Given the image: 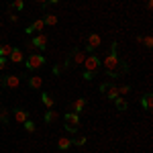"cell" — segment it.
Returning <instances> with one entry per match:
<instances>
[{
	"label": "cell",
	"instance_id": "cell-1",
	"mask_svg": "<svg viewBox=\"0 0 153 153\" xmlns=\"http://www.w3.org/2000/svg\"><path fill=\"white\" fill-rule=\"evenodd\" d=\"M100 63L104 65L106 70V76L108 78H118V63H120V59H118V43L117 41H112V45H110V53H106L104 59H100Z\"/></svg>",
	"mask_w": 153,
	"mask_h": 153
},
{
	"label": "cell",
	"instance_id": "cell-2",
	"mask_svg": "<svg viewBox=\"0 0 153 153\" xmlns=\"http://www.w3.org/2000/svg\"><path fill=\"white\" fill-rule=\"evenodd\" d=\"M47 63V59L43 53H31V55H27V61H25V65H27V70L29 71H35L39 68H43Z\"/></svg>",
	"mask_w": 153,
	"mask_h": 153
},
{
	"label": "cell",
	"instance_id": "cell-3",
	"mask_svg": "<svg viewBox=\"0 0 153 153\" xmlns=\"http://www.w3.org/2000/svg\"><path fill=\"white\" fill-rule=\"evenodd\" d=\"M63 120H65V131H68V133H76V131L80 129V114L68 112V114L63 117Z\"/></svg>",
	"mask_w": 153,
	"mask_h": 153
},
{
	"label": "cell",
	"instance_id": "cell-4",
	"mask_svg": "<svg viewBox=\"0 0 153 153\" xmlns=\"http://www.w3.org/2000/svg\"><path fill=\"white\" fill-rule=\"evenodd\" d=\"M84 68H86V71H94L96 74V70L100 68V57L98 55H86V59H84V63H82Z\"/></svg>",
	"mask_w": 153,
	"mask_h": 153
},
{
	"label": "cell",
	"instance_id": "cell-5",
	"mask_svg": "<svg viewBox=\"0 0 153 153\" xmlns=\"http://www.w3.org/2000/svg\"><path fill=\"white\" fill-rule=\"evenodd\" d=\"M2 84H4L6 88H10V90H16V88L21 86V78L14 76V74H10V76H4V78H2Z\"/></svg>",
	"mask_w": 153,
	"mask_h": 153
},
{
	"label": "cell",
	"instance_id": "cell-6",
	"mask_svg": "<svg viewBox=\"0 0 153 153\" xmlns=\"http://www.w3.org/2000/svg\"><path fill=\"white\" fill-rule=\"evenodd\" d=\"M100 45H102V37L98 35V33H92V35H88V45H86V51L98 49Z\"/></svg>",
	"mask_w": 153,
	"mask_h": 153
},
{
	"label": "cell",
	"instance_id": "cell-7",
	"mask_svg": "<svg viewBox=\"0 0 153 153\" xmlns=\"http://www.w3.org/2000/svg\"><path fill=\"white\" fill-rule=\"evenodd\" d=\"M8 61H10V63H23L25 61V51L21 47H12L10 55H8Z\"/></svg>",
	"mask_w": 153,
	"mask_h": 153
},
{
	"label": "cell",
	"instance_id": "cell-8",
	"mask_svg": "<svg viewBox=\"0 0 153 153\" xmlns=\"http://www.w3.org/2000/svg\"><path fill=\"white\" fill-rule=\"evenodd\" d=\"M31 45L35 49H43V51H45V47H47V37L43 35V33H37V35L31 39Z\"/></svg>",
	"mask_w": 153,
	"mask_h": 153
},
{
	"label": "cell",
	"instance_id": "cell-9",
	"mask_svg": "<svg viewBox=\"0 0 153 153\" xmlns=\"http://www.w3.org/2000/svg\"><path fill=\"white\" fill-rule=\"evenodd\" d=\"M43 27H45L43 19H37V21H35L33 25H31V27H27V29H25V35H33V33H43Z\"/></svg>",
	"mask_w": 153,
	"mask_h": 153
},
{
	"label": "cell",
	"instance_id": "cell-10",
	"mask_svg": "<svg viewBox=\"0 0 153 153\" xmlns=\"http://www.w3.org/2000/svg\"><path fill=\"white\" fill-rule=\"evenodd\" d=\"M29 88H33V90H39L41 86H43V76H39V74H33V76H29Z\"/></svg>",
	"mask_w": 153,
	"mask_h": 153
},
{
	"label": "cell",
	"instance_id": "cell-11",
	"mask_svg": "<svg viewBox=\"0 0 153 153\" xmlns=\"http://www.w3.org/2000/svg\"><path fill=\"white\" fill-rule=\"evenodd\" d=\"M12 117H14V120H16L19 125H23L25 120L29 118V110H25V108H14V110H12Z\"/></svg>",
	"mask_w": 153,
	"mask_h": 153
},
{
	"label": "cell",
	"instance_id": "cell-12",
	"mask_svg": "<svg viewBox=\"0 0 153 153\" xmlns=\"http://www.w3.org/2000/svg\"><path fill=\"white\" fill-rule=\"evenodd\" d=\"M86 98H76V102H71V112H76V114H80V112H84L86 110Z\"/></svg>",
	"mask_w": 153,
	"mask_h": 153
},
{
	"label": "cell",
	"instance_id": "cell-13",
	"mask_svg": "<svg viewBox=\"0 0 153 153\" xmlns=\"http://www.w3.org/2000/svg\"><path fill=\"white\" fill-rule=\"evenodd\" d=\"M86 55H88V53H86V51H82V49H76V51H74V53H71V63H76V65H82L84 63V59H86Z\"/></svg>",
	"mask_w": 153,
	"mask_h": 153
},
{
	"label": "cell",
	"instance_id": "cell-14",
	"mask_svg": "<svg viewBox=\"0 0 153 153\" xmlns=\"http://www.w3.org/2000/svg\"><path fill=\"white\" fill-rule=\"evenodd\" d=\"M41 102H43V106L49 110V108L55 106V98H53L51 94H47V92H43V94H41Z\"/></svg>",
	"mask_w": 153,
	"mask_h": 153
},
{
	"label": "cell",
	"instance_id": "cell-15",
	"mask_svg": "<svg viewBox=\"0 0 153 153\" xmlns=\"http://www.w3.org/2000/svg\"><path fill=\"white\" fill-rule=\"evenodd\" d=\"M43 120H45L47 125H51V123L59 120V112H57V110H53V108H49L47 112H45V117H43Z\"/></svg>",
	"mask_w": 153,
	"mask_h": 153
},
{
	"label": "cell",
	"instance_id": "cell-16",
	"mask_svg": "<svg viewBox=\"0 0 153 153\" xmlns=\"http://www.w3.org/2000/svg\"><path fill=\"white\" fill-rule=\"evenodd\" d=\"M57 147H59V151H68L71 147V139L70 137H59L57 139Z\"/></svg>",
	"mask_w": 153,
	"mask_h": 153
},
{
	"label": "cell",
	"instance_id": "cell-17",
	"mask_svg": "<svg viewBox=\"0 0 153 153\" xmlns=\"http://www.w3.org/2000/svg\"><path fill=\"white\" fill-rule=\"evenodd\" d=\"M141 106H143V110H151V108H153V96L151 94H145L141 98Z\"/></svg>",
	"mask_w": 153,
	"mask_h": 153
},
{
	"label": "cell",
	"instance_id": "cell-18",
	"mask_svg": "<svg viewBox=\"0 0 153 153\" xmlns=\"http://www.w3.org/2000/svg\"><path fill=\"white\" fill-rule=\"evenodd\" d=\"M43 23L47 25V27H55V25H57V16H55L53 12H47V14L43 16Z\"/></svg>",
	"mask_w": 153,
	"mask_h": 153
},
{
	"label": "cell",
	"instance_id": "cell-19",
	"mask_svg": "<svg viewBox=\"0 0 153 153\" xmlns=\"http://www.w3.org/2000/svg\"><path fill=\"white\" fill-rule=\"evenodd\" d=\"M114 106H117V110H120V112H125V110L129 108V104H127V100H125L123 96H118V98H114Z\"/></svg>",
	"mask_w": 153,
	"mask_h": 153
},
{
	"label": "cell",
	"instance_id": "cell-20",
	"mask_svg": "<svg viewBox=\"0 0 153 153\" xmlns=\"http://www.w3.org/2000/svg\"><path fill=\"white\" fill-rule=\"evenodd\" d=\"M106 96H108V100L118 98V86H108V88H106Z\"/></svg>",
	"mask_w": 153,
	"mask_h": 153
},
{
	"label": "cell",
	"instance_id": "cell-21",
	"mask_svg": "<svg viewBox=\"0 0 153 153\" xmlns=\"http://www.w3.org/2000/svg\"><path fill=\"white\" fill-rule=\"evenodd\" d=\"M23 127H25V131H27V133H35V131H37V125L31 120V118H27V120H25Z\"/></svg>",
	"mask_w": 153,
	"mask_h": 153
},
{
	"label": "cell",
	"instance_id": "cell-22",
	"mask_svg": "<svg viewBox=\"0 0 153 153\" xmlns=\"http://www.w3.org/2000/svg\"><path fill=\"white\" fill-rule=\"evenodd\" d=\"M25 8V0H12L10 2V10H23Z\"/></svg>",
	"mask_w": 153,
	"mask_h": 153
},
{
	"label": "cell",
	"instance_id": "cell-23",
	"mask_svg": "<svg viewBox=\"0 0 153 153\" xmlns=\"http://www.w3.org/2000/svg\"><path fill=\"white\" fill-rule=\"evenodd\" d=\"M8 117H10V112H8V108H0V123H8Z\"/></svg>",
	"mask_w": 153,
	"mask_h": 153
},
{
	"label": "cell",
	"instance_id": "cell-24",
	"mask_svg": "<svg viewBox=\"0 0 153 153\" xmlns=\"http://www.w3.org/2000/svg\"><path fill=\"white\" fill-rule=\"evenodd\" d=\"M10 51H12L10 45H0V57H8V55H10Z\"/></svg>",
	"mask_w": 153,
	"mask_h": 153
},
{
	"label": "cell",
	"instance_id": "cell-25",
	"mask_svg": "<svg viewBox=\"0 0 153 153\" xmlns=\"http://www.w3.org/2000/svg\"><path fill=\"white\" fill-rule=\"evenodd\" d=\"M141 43H143V45H145L147 49H151V47H153V37H151V35L143 37V41H141Z\"/></svg>",
	"mask_w": 153,
	"mask_h": 153
},
{
	"label": "cell",
	"instance_id": "cell-26",
	"mask_svg": "<svg viewBox=\"0 0 153 153\" xmlns=\"http://www.w3.org/2000/svg\"><path fill=\"white\" fill-rule=\"evenodd\" d=\"M86 143H88V139H86V137H78L76 141H71V145H78V147H84Z\"/></svg>",
	"mask_w": 153,
	"mask_h": 153
},
{
	"label": "cell",
	"instance_id": "cell-27",
	"mask_svg": "<svg viewBox=\"0 0 153 153\" xmlns=\"http://www.w3.org/2000/svg\"><path fill=\"white\" fill-rule=\"evenodd\" d=\"M129 92H131V86H118V96L125 98V94H129Z\"/></svg>",
	"mask_w": 153,
	"mask_h": 153
},
{
	"label": "cell",
	"instance_id": "cell-28",
	"mask_svg": "<svg viewBox=\"0 0 153 153\" xmlns=\"http://www.w3.org/2000/svg\"><path fill=\"white\" fill-rule=\"evenodd\" d=\"M82 78H84V80H86V82H90V80H94V71H86V70H84Z\"/></svg>",
	"mask_w": 153,
	"mask_h": 153
},
{
	"label": "cell",
	"instance_id": "cell-29",
	"mask_svg": "<svg viewBox=\"0 0 153 153\" xmlns=\"http://www.w3.org/2000/svg\"><path fill=\"white\" fill-rule=\"evenodd\" d=\"M6 65H8V57H0V71L6 70Z\"/></svg>",
	"mask_w": 153,
	"mask_h": 153
},
{
	"label": "cell",
	"instance_id": "cell-30",
	"mask_svg": "<svg viewBox=\"0 0 153 153\" xmlns=\"http://www.w3.org/2000/svg\"><path fill=\"white\" fill-rule=\"evenodd\" d=\"M8 19H10V23H19V14H16V12H8Z\"/></svg>",
	"mask_w": 153,
	"mask_h": 153
},
{
	"label": "cell",
	"instance_id": "cell-31",
	"mask_svg": "<svg viewBox=\"0 0 153 153\" xmlns=\"http://www.w3.org/2000/svg\"><path fill=\"white\" fill-rule=\"evenodd\" d=\"M61 71H63V68H61V65H53V76H59Z\"/></svg>",
	"mask_w": 153,
	"mask_h": 153
},
{
	"label": "cell",
	"instance_id": "cell-32",
	"mask_svg": "<svg viewBox=\"0 0 153 153\" xmlns=\"http://www.w3.org/2000/svg\"><path fill=\"white\" fill-rule=\"evenodd\" d=\"M33 51H35V47H33V45H31V43H29V45H27V53H29V55H31V53H33Z\"/></svg>",
	"mask_w": 153,
	"mask_h": 153
},
{
	"label": "cell",
	"instance_id": "cell-33",
	"mask_svg": "<svg viewBox=\"0 0 153 153\" xmlns=\"http://www.w3.org/2000/svg\"><path fill=\"white\" fill-rule=\"evenodd\" d=\"M35 2H37V4H43V6H49L47 0H35Z\"/></svg>",
	"mask_w": 153,
	"mask_h": 153
},
{
	"label": "cell",
	"instance_id": "cell-34",
	"mask_svg": "<svg viewBox=\"0 0 153 153\" xmlns=\"http://www.w3.org/2000/svg\"><path fill=\"white\" fill-rule=\"evenodd\" d=\"M153 8V0H147V10H151Z\"/></svg>",
	"mask_w": 153,
	"mask_h": 153
},
{
	"label": "cell",
	"instance_id": "cell-35",
	"mask_svg": "<svg viewBox=\"0 0 153 153\" xmlns=\"http://www.w3.org/2000/svg\"><path fill=\"white\" fill-rule=\"evenodd\" d=\"M49 4H59V2H61V0H47Z\"/></svg>",
	"mask_w": 153,
	"mask_h": 153
},
{
	"label": "cell",
	"instance_id": "cell-36",
	"mask_svg": "<svg viewBox=\"0 0 153 153\" xmlns=\"http://www.w3.org/2000/svg\"><path fill=\"white\" fill-rule=\"evenodd\" d=\"M0 94H2V90H0Z\"/></svg>",
	"mask_w": 153,
	"mask_h": 153
},
{
	"label": "cell",
	"instance_id": "cell-37",
	"mask_svg": "<svg viewBox=\"0 0 153 153\" xmlns=\"http://www.w3.org/2000/svg\"><path fill=\"white\" fill-rule=\"evenodd\" d=\"M10 2H12V0H10Z\"/></svg>",
	"mask_w": 153,
	"mask_h": 153
}]
</instances>
